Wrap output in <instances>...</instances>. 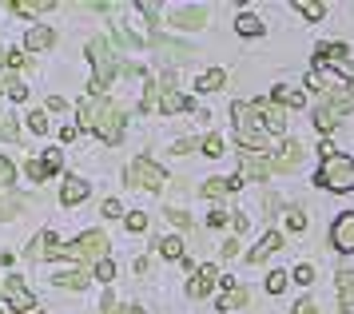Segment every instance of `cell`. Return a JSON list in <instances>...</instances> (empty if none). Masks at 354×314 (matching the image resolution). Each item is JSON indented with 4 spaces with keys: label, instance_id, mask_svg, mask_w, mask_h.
Returning a JSON list of instances; mask_svg holds the SVG:
<instances>
[{
    "label": "cell",
    "instance_id": "6da1fadb",
    "mask_svg": "<svg viewBox=\"0 0 354 314\" xmlns=\"http://www.w3.org/2000/svg\"><path fill=\"white\" fill-rule=\"evenodd\" d=\"M84 131H96L104 143H120L124 140V116L108 95H84L80 100V124Z\"/></svg>",
    "mask_w": 354,
    "mask_h": 314
},
{
    "label": "cell",
    "instance_id": "7a4b0ae2",
    "mask_svg": "<svg viewBox=\"0 0 354 314\" xmlns=\"http://www.w3.org/2000/svg\"><path fill=\"white\" fill-rule=\"evenodd\" d=\"M48 259H76V263H104L108 259V235H100V231H88V235H80L76 243H52L48 247Z\"/></svg>",
    "mask_w": 354,
    "mask_h": 314
},
{
    "label": "cell",
    "instance_id": "3957f363",
    "mask_svg": "<svg viewBox=\"0 0 354 314\" xmlns=\"http://www.w3.org/2000/svg\"><path fill=\"white\" fill-rule=\"evenodd\" d=\"M231 116H235V140H239L243 151H267V131L255 124V111L251 104H231Z\"/></svg>",
    "mask_w": 354,
    "mask_h": 314
},
{
    "label": "cell",
    "instance_id": "277c9868",
    "mask_svg": "<svg viewBox=\"0 0 354 314\" xmlns=\"http://www.w3.org/2000/svg\"><path fill=\"white\" fill-rule=\"evenodd\" d=\"M88 60H92V95H104V88L112 84L115 76V52L112 44L100 36V40H88Z\"/></svg>",
    "mask_w": 354,
    "mask_h": 314
},
{
    "label": "cell",
    "instance_id": "5b68a950",
    "mask_svg": "<svg viewBox=\"0 0 354 314\" xmlns=\"http://www.w3.org/2000/svg\"><path fill=\"white\" fill-rule=\"evenodd\" d=\"M315 183L326 187V191H354V159L351 156H338V151L330 159H322Z\"/></svg>",
    "mask_w": 354,
    "mask_h": 314
},
{
    "label": "cell",
    "instance_id": "8992f818",
    "mask_svg": "<svg viewBox=\"0 0 354 314\" xmlns=\"http://www.w3.org/2000/svg\"><path fill=\"white\" fill-rule=\"evenodd\" d=\"M128 179L136 183V187H144V191H163L167 187V172H163L156 159H147V156H140V159H131L128 163Z\"/></svg>",
    "mask_w": 354,
    "mask_h": 314
},
{
    "label": "cell",
    "instance_id": "52a82bcc",
    "mask_svg": "<svg viewBox=\"0 0 354 314\" xmlns=\"http://www.w3.org/2000/svg\"><path fill=\"white\" fill-rule=\"evenodd\" d=\"M330 247L342 255H354V211H342L330 227Z\"/></svg>",
    "mask_w": 354,
    "mask_h": 314
},
{
    "label": "cell",
    "instance_id": "ba28073f",
    "mask_svg": "<svg viewBox=\"0 0 354 314\" xmlns=\"http://www.w3.org/2000/svg\"><path fill=\"white\" fill-rule=\"evenodd\" d=\"M271 159L255 156V151H239V179H251V183H263L271 175Z\"/></svg>",
    "mask_w": 354,
    "mask_h": 314
},
{
    "label": "cell",
    "instance_id": "9c48e42d",
    "mask_svg": "<svg viewBox=\"0 0 354 314\" xmlns=\"http://www.w3.org/2000/svg\"><path fill=\"white\" fill-rule=\"evenodd\" d=\"M251 111H255V116H263V127H267V131H274V136H283V131H287V116H283V108H279V104H271V100H255V104H251Z\"/></svg>",
    "mask_w": 354,
    "mask_h": 314
},
{
    "label": "cell",
    "instance_id": "30bf717a",
    "mask_svg": "<svg viewBox=\"0 0 354 314\" xmlns=\"http://www.w3.org/2000/svg\"><path fill=\"white\" fill-rule=\"evenodd\" d=\"M4 295H8V306L12 311H20V314H28V311H36V299H32V290L20 283L17 275L12 279H4Z\"/></svg>",
    "mask_w": 354,
    "mask_h": 314
},
{
    "label": "cell",
    "instance_id": "8fae6325",
    "mask_svg": "<svg viewBox=\"0 0 354 314\" xmlns=\"http://www.w3.org/2000/svg\"><path fill=\"white\" fill-rule=\"evenodd\" d=\"M215 279H219V270L211 267V263H207V267H199V270L192 275V283H187V295H192V299H203V295L211 290V283H215Z\"/></svg>",
    "mask_w": 354,
    "mask_h": 314
},
{
    "label": "cell",
    "instance_id": "7c38bea8",
    "mask_svg": "<svg viewBox=\"0 0 354 314\" xmlns=\"http://www.w3.org/2000/svg\"><path fill=\"white\" fill-rule=\"evenodd\" d=\"M52 279H56L60 286H72V290H84V286L92 283V270H88V267H68V270H56Z\"/></svg>",
    "mask_w": 354,
    "mask_h": 314
},
{
    "label": "cell",
    "instance_id": "4fadbf2b",
    "mask_svg": "<svg viewBox=\"0 0 354 314\" xmlns=\"http://www.w3.org/2000/svg\"><path fill=\"white\" fill-rule=\"evenodd\" d=\"M156 111H163V116H176V111H195V100H187V95H179L176 88H171V92L160 95V108H156Z\"/></svg>",
    "mask_w": 354,
    "mask_h": 314
},
{
    "label": "cell",
    "instance_id": "5bb4252c",
    "mask_svg": "<svg viewBox=\"0 0 354 314\" xmlns=\"http://www.w3.org/2000/svg\"><path fill=\"white\" fill-rule=\"evenodd\" d=\"M88 195H92V187H88L84 179H68L64 187H60V203H64V207H76V203H84Z\"/></svg>",
    "mask_w": 354,
    "mask_h": 314
},
{
    "label": "cell",
    "instance_id": "9a60e30c",
    "mask_svg": "<svg viewBox=\"0 0 354 314\" xmlns=\"http://www.w3.org/2000/svg\"><path fill=\"white\" fill-rule=\"evenodd\" d=\"M171 24H176V28H183V32L203 28V24H207V12H203V8H179V12L171 16Z\"/></svg>",
    "mask_w": 354,
    "mask_h": 314
},
{
    "label": "cell",
    "instance_id": "2e32d148",
    "mask_svg": "<svg viewBox=\"0 0 354 314\" xmlns=\"http://www.w3.org/2000/svg\"><path fill=\"white\" fill-rule=\"evenodd\" d=\"M299 163H303V147H299V143L290 140L287 147H283V151H279V159H274L271 167H274V172H295V167H299Z\"/></svg>",
    "mask_w": 354,
    "mask_h": 314
},
{
    "label": "cell",
    "instance_id": "e0dca14e",
    "mask_svg": "<svg viewBox=\"0 0 354 314\" xmlns=\"http://www.w3.org/2000/svg\"><path fill=\"white\" fill-rule=\"evenodd\" d=\"M239 187H243V179H239V175H231V179L215 175V179H207V183H203V195L219 199V195H227V191H239Z\"/></svg>",
    "mask_w": 354,
    "mask_h": 314
},
{
    "label": "cell",
    "instance_id": "ac0fdd59",
    "mask_svg": "<svg viewBox=\"0 0 354 314\" xmlns=\"http://www.w3.org/2000/svg\"><path fill=\"white\" fill-rule=\"evenodd\" d=\"M20 211H24V199L12 187H0V219H17Z\"/></svg>",
    "mask_w": 354,
    "mask_h": 314
},
{
    "label": "cell",
    "instance_id": "d6986e66",
    "mask_svg": "<svg viewBox=\"0 0 354 314\" xmlns=\"http://www.w3.org/2000/svg\"><path fill=\"white\" fill-rule=\"evenodd\" d=\"M151 40H156V44L163 48V52H171V60H192L195 52L187 44H176V40H167V36H163L160 28H151Z\"/></svg>",
    "mask_w": 354,
    "mask_h": 314
},
{
    "label": "cell",
    "instance_id": "ffe728a7",
    "mask_svg": "<svg viewBox=\"0 0 354 314\" xmlns=\"http://www.w3.org/2000/svg\"><path fill=\"white\" fill-rule=\"evenodd\" d=\"M322 108L335 111V116H346V111H354V92H330L322 100Z\"/></svg>",
    "mask_w": 354,
    "mask_h": 314
},
{
    "label": "cell",
    "instance_id": "44dd1931",
    "mask_svg": "<svg viewBox=\"0 0 354 314\" xmlns=\"http://www.w3.org/2000/svg\"><path fill=\"white\" fill-rule=\"evenodd\" d=\"M52 243H56V235H52V231H40V235L32 239V243H28V259H32V263H40V259H48V247Z\"/></svg>",
    "mask_w": 354,
    "mask_h": 314
},
{
    "label": "cell",
    "instance_id": "7402d4cb",
    "mask_svg": "<svg viewBox=\"0 0 354 314\" xmlns=\"http://www.w3.org/2000/svg\"><path fill=\"white\" fill-rule=\"evenodd\" d=\"M223 84H227V72H223V68H207L203 76L195 80V88H199V92H219Z\"/></svg>",
    "mask_w": 354,
    "mask_h": 314
},
{
    "label": "cell",
    "instance_id": "603a6c76",
    "mask_svg": "<svg viewBox=\"0 0 354 314\" xmlns=\"http://www.w3.org/2000/svg\"><path fill=\"white\" fill-rule=\"evenodd\" d=\"M151 247H156L163 259H183V239L179 235H163V239H156Z\"/></svg>",
    "mask_w": 354,
    "mask_h": 314
},
{
    "label": "cell",
    "instance_id": "cb8c5ba5",
    "mask_svg": "<svg viewBox=\"0 0 354 314\" xmlns=\"http://www.w3.org/2000/svg\"><path fill=\"white\" fill-rule=\"evenodd\" d=\"M338 306H342V311H351L354 306V275L351 270L338 275Z\"/></svg>",
    "mask_w": 354,
    "mask_h": 314
},
{
    "label": "cell",
    "instance_id": "d4e9b609",
    "mask_svg": "<svg viewBox=\"0 0 354 314\" xmlns=\"http://www.w3.org/2000/svg\"><path fill=\"white\" fill-rule=\"evenodd\" d=\"M52 40H56L52 28H32L24 36V48H28V52H44V48H52Z\"/></svg>",
    "mask_w": 354,
    "mask_h": 314
},
{
    "label": "cell",
    "instance_id": "484cf974",
    "mask_svg": "<svg viewBox=\"0 0 354 314\" xmlns=\"http://www.w3.org/2000/svg\"><path fill=\"white\" fill-rule=\"evenodd\" d=\"M48 8H56L52 0H12V12L20 16H36V12H48Z\"/></svg>",
    "mask_w": 354,
    "mask_h": 314
},
{
    "label": "cell",
    "instance_id": "4316f807",
    "mask_svg": "<svg viewBox=\"0 0 354 314\" xmlns=\"http://www.w3.org/2000/svg\"><path fill=\"white\" fill-rule=\"evenodd\" d=\"M342 56H346V44H319L315 64H342Z\"/></svg>",
    "mask_w": 354,
    "mask_h": 314
},
{
    "label": "cell",
    "instance_id": "83f0119b",
    "mask_svg": "<svg viewBox=\"0 0 354 314\" xmlns=\"http://www.w3.org/2000/svg\"><path fill=\"white\" fill-rule=\"evenodd\" d=\"M279 108H303V92H295V88H274V100Z\"/></svg>",
    "mask_w": 354,
    "mask_h": 314
},
{
    "label": "cell",
    "instance_id": "f1b7e54d",
    "mask_svg": "<svg viewBox=\"0 0 354 314\" xmlns=\"http://www.w3.org/2000/svg\"><path fill=\"white\" fill-rule=\"evenodd\" d=\"M315 127H319V136H330V131L338 127V116H335V111H326L319 104V108H315Z\"/></svg>",
    "mask_w": 354,
    "mask_h": 314
},
{
    "label": "cell",
    "instance_id": "f546056e",
    "mask_svg": "<svg viewBox=\"0 0 354 314\" xmlns=\"http://www.w3.org/2000/svg\"><path fill=\"white\" fill-rule=\"evenodd\" d=\"M0 92H8V100H17V104L28 100V88H24L20 80H12V76H0Z\"/></svg>",
    "mask_w": 354,
    "mask_h": 314
},
{
    "label": "cell",
    "instance_id": "4dcf8cb0",
    "mask_svg": "<svg viewBox=\"0 0 354 314\" xmlns=\"http://www.w3.org/2000/svg\"><path fill=\"white\" fill-rule=\"evenodd\" d=\"M235 28H239V36H259V32H263V24H259V16L243 12L239 20H235Z\"/></svg>",
    "mask_w": 354,
    "mask_h": 314
},
{
    "label": "cell",
    "instance_id": "1f68e13d",
    "mask_svg": "<svg viewBox=\"0 0 354 314\" xmlns=\"http://www.w3.org/2000/svg\"><path fill=\"white\" fill-rule=\"evenodd\" d=\"M295 12L306 16V20H322V12H326V8H322V4H315V0H295Z\"/></svg>",
    "mask_w": 354,
    "mask_h": 314
},
{
    "label": "cell",
    "instance_id": "d6a6232c",
    "mask_svg": "<svg viewBox=\"0 0 354 314\" xmlns=\"http://www.w3.org/2000/svg\"><path fill=\"white\" fill-rule=\"evenodd\" d=\"M243 302H247V290L243 286H231L223 299H219V311H231V306H243Z\"/></svg>",
    "mask_w": 354,
    "mask_h": 314
},
{
    "label": "cell",
    "instance_id": "836d02e7",
    "mask_svg": "<svg viewBox=\"0 0 354 314\" xmlns=\"http://www.w3.org/2000/svg\"><path fill=\"white\" fill-rule=\"evenodd\" d=\"M0 68H32L24 52H0Z\"/></svg>",
    "mask_w": 354,
    "mask_h": 314
},
{
    "label": "cell",
    "instance_id": "e575fe53",
    "mask_svg": "<svg viewBox=\"0 0 354 314\" xmlns=\"http://www.w3.org/2000/svg\"><path fill=\"white\" fill-rule=\"evenodd\" d=\"M115 40L124 48H144V36H136V32H128L124 24H115Z\"/></svg>",
    "mask_w": 354,
    "mask_h": 314
},
{
    "label": "cell",
    "instance_id": "d590c367",
    "mask_svg": "<svg viewBox=\"0 0 354 314\" xmlns=\"http://www.w3.org/2000/svg\"><path fill=\"white\" fill-rule=\"evenodd\" d=\"M24 172H28V179H32V183H44V179H48V167H44V159H28V167H24Z\"/></svg>",
    "mask_w": 354,
    "mask_h": 314
},
{
    "label": "cell",
    "instance_id": "8d00e7d4",
    "mask_svg": "<svg viewBox=\"0 0 354 314\" xmlns=\"http://www.w3.org/2000/svg\"><path fill=\"white\" fill-rule=\"evenodd\" d=\"M92 279H100V283H112V279H115L112 259H104V263H96V267H92Z\"/></svg>",
    "mask_w": 354,
    "mask_h": 314
},
{
    "label": "cell",
    "instance_id": "74e56055",
    "mask_svg": "<svg viewBox=\"0 0 354 314\" xmlns=\"http://www.w3.org/2000/svg\"><path fill=\"white\" fill-rule=\"evenodd\" d=\"M124 227H128L131 235H140V231H147V215H140V211H131V215H124Z\"/></svg>",
    "mask_w": 354,
    "mask_h": 314
},
{
    "label": "cell",
    "instance_id": "f35d334b",
    "mask_svg": "<svg viewBox=\"0 0 354 314\" xmlns=\"http://www.w3.org/2000/svg\"><path fill=\"white\" fill-rule=\"evenodd\" d=\"M167 219L176 223L179 231H195V227H192V215H187V211H179V207H171V211H167Z\"/></svg>",
    "mask_w": 354,
    "mask_h": 314
},
{
    "label": "cell",
    "instance_id": "ab89813d",
    "mask_svg": "<svg viewBox=\"0 0 354 314\" xmlns=\"http://www.w3.org/2000/svg\"><path fill=\"white\" fill-rule=\"evenodd\" d=\"M267 290H271V295H283V290H287V275H283V270H271V275H267Z\"/></svg>",
    "mask_w": 354,
    "mask_h": 314
},
{
    "label": "cell",
    "instance_id": "60d3db41",
    "mask_svg": "<svg viewBox=\"0 0 354 314\" xmlns=\"http://www.w3.org/2000/svg\"><path fill=\"white\" fill-rule=\"evenodd\" d=\"M199 147H203V156H211V159L223 156V140H219V136H207V140L199 143Z\"/></svg>",
    "mask_w": 354,
    "mask_h": 314
},
{
    "label": "cell",
    "instance_id": "b9f144b4",
    "mask_svg": "<svg viewBox=\"0 0 354 314\" xmlns=\"http://www.w3.org/2000/svg\"><path fill=\"white\" fill-rule=\"evenodd\" d=\"M17 136H20L17 120L12 116H0V140H17Z\"/></svg>",
    "mask_w": 354,
    "mask_h": 314
},
{
    "label": "cell",
    "instance_id": "7bdbcfd3",
    "mask_svg": "<svg viewBox=\"0 0 354 314\" xmlns=\"http://www.w3.org/2000/svg\"><path fill=\"white\" fill-rule=\"evenodd\" d=\"M12 179H17V167H12V159H0V187H12Z\"/></svg>",
    "mask_w": 354,
    "mask_h": 314
},
{
    "label": "cell",
    "instance_id": "ee69618b",
    "mask_svg": "<svg viewBox=\"0 0 354 314\" xmlns=\"http://www.w3.org/2000/svg\"><path fill=\"white\" fill-rule=\"evenodd\" d=\"M287 227L295 231V235H299V231H306V215H303V211H287Z\"/></svg>",
    "mask_w": 354,
    "mask_h": 314
},
{
    "label": "cell",
    "instance_id": "f6af8a7d",
    "mask_svg": "<svg viewBox=\"0 0 354 314\" xmlns=\"http://www.w3.org/2000/svg\"><path fill=\"white\" fill-rule=\"evenodd\" d=\"M28 127H32L36 136H44V131H48V120H44V111H32V116H28Z\"/></svg>",
    "mask_w": 354,
    "mask_h": 314
},
{
    "label": "cell",
    "instance_id": "bcb514c9",
    "mask_svg": "<svg viewBox=\"0 0 354 314\" xmlns=\"http://www.w3.org/2000/svg\"><path fill=\"white\" fill-rule=\"evenodd\" d=\"M44 167H48V175L60 172V167H64V156H60V151H48V156H44Z\"/></svg>",
    "mask_w": 354,
    "mask_h": 314
},
{
    "label": "cell",
    "instance_id": "7dc6e473",
    "mask_svg": "<svg viewBox=\"0 0 354 314\" xmlns=\"http://www.w3.org/2000/svg\"><path fill=\"white\" fill-rule=\"evenodd\" d=\"M136 8H140V12H144L147 20H151V24H156V20H160V8H156V4H151V0H140V4H136Z\"/></svg>",
    "mask_w": 354,
    "mask_h": 314
},
{
    "label": "cell",
    "instance_id": "c3c4849f",
    "mask_svg": "<svg viewBox=\"0 0 354 314\" xmlns=\"http://www.w3.org/2000/svg\"><path fill=\"white\" fill-rule=\"evenodd\" d=\"M295 283H299V286H310V283H315V270H310V267H299V270H295Z\"/></svg>",
    "mask_w": 354,
    "mask_h": 314
},
{
    "label": "cell",
    "instance_id": "681fc988",
    "mask_svg": "<svg viewBox=\"0 0 354 314\" xmlns=\"http://www.w3.org/2000/svg\"><path fill=\"white\" fill-rule=\"evenodd\" d=\"M104 215H108V219H124V207L115 203V199H108V203H104Z\"/></svg>",
    "mask_w": 354,
    "mask_h": 314
},
{
    "label": "cell",
    "instance_id": "f907efd6",
    "mask_svg": "<svg viewBox=\"0 0 354 314\" xmlns=\"http://www.w3.org/2000/svg\"><path fill=\"white\" fill-rule=\"evenodd\" d=\"M263 259H267V247H263V243H259V247H251V251H247V263H263Z\"/></svg>",
    "mask_w": 354,
    "mask_h": 314
},
{
    "label": "cell",
    "instance_id": "816d5d0a",
    "mask_svg": "<svg viewBox=\"0 0 354 314\" xmlns=\"http://www.w3.org/2000/svg\"><path fill=\"white\" fill-rule=\"evenodd\" d=\"M207 223H211V227H227V211H223V207H215V211L207 215Z\"/></svg>",
    "mask_w": 354,
    "mask_h": 314
},
{
    "label": "cell",
    "instance_id": "f5cc1de1",
    "mask_svg": "<svg viewBox=\"0 0 354 314\" xmlns=\"http://www.w3.org/2000/svg\"><path fill=\"white\" fill-rule=\"evenodd\" d=\"M295 314H319V306H315L310 299H299L295 302Z\"/></svg>",
    "mask_w": 354,
    "mask_h": 314
},
{
    "label": "cell",
    "instance_id": "db71d44e",
    "mask_svg": "<svg viewBox=\"0 0 354 314\" xmlns=\"http://www.w3.org/2000/svg\"><path fill=\"white\" fill-rule=\"evenodd\" d=\"M76 136H80V127H76V124H64V127H60V140H64V143H72Z\"/></svg>",
    "mask_w": 354,
    "mask_h": 314
},
{
    "label": "cell",
    "instance_id": "11a10c76",
    "mask_svg": "<svg viewBox=\"0 0 354 314\" xmlns=\"http://www.w3.org/2000/svg\"><path fill=\"white\" fill-rule=\"evenodd\" d=\"M263 247H267V255L279 251V247H283V235H263Z\"/></svg>",
    "mask_w": 354,
    "mask_h": 314
},
{
    "label": "cell",
    "instance_id": "9f6ffc18",
    "mask_svg": "<svg viewBox=\"0 0 354 314\" xmlns=\"http://www.w3.org/2000/svg\"><path fill=\"white\" fill-rule=\"evenodd\" d=\"M195 147H199L195 140H179L176 143V156H187V151H195Z\"/></svg>",
    "mask_w": 354,
    "mask_h": 314
},
{
    "label": "cell",
    "instance_id": "6f0895ef",
    "mask_svg": "<svg viewBox=\"0 0 354 314\" xmlns=\"http://www.w3.org/2000/svg\"><path fill=\"white\" fill-rule=\"evenodd\" d=\"M223 255H227V259H231V255H239V243H235V239H227V243H223Z\"/></svg>",
    "mask_w": 354,
    "mask_h": 314
},
{
    "label": "cell",
    "instance_id": "680465c9",
    "mask_svg": "<svg viewBox=\"0 0 354 314\" xmlns=\"http://www.w3.org/2000/svg\"><path fill=\"white\" fill-rule=\"evenodd\" d=\"M48 111H64V100L60 95H48Z\"/></svg>",
    "mask_w": 354,
    "mask_h": 314
},
{
    "label": "cell",
    "instance_id": "91938a15",
    "mask_svg": "<svg viewBox=\"0 0 354 314\" xmlns=\"http://www.w3.org/2000/svg\"><path fill=\"white\" fill-rule=\"evenodd\" d=\"M115 314H144L140 306H115Z\"/></svg>",
    "mask_w": 354,
    "mask_h": 314
},
{
    "label": "cell",
    "instance_id": "94428289",
    "mask_svg": "<svg viewBox=\"0 0 354 314\" xmlns=\"http://www.w3.org/2000/svg\"><path fill=\"white\" fill-rule=\"evenodd\" d=\"M346 84H354V72H346Z\"/></svg>",
    "mask_w": 354,
    "mask_h": 314
},
{
    "label": "cell",
    "instance_id": "6125c7cd",
    "mask_svg": "<svg viewBox=\"0 0 354 314\" xmlns=\"http://www.w3.org/2000/svg\"><path fill=\"white\" fill-rule=\"evenodd\" d=\"M0 314H4V306H0Z\"/></svg>",
    "mask_w": 354,
    "mask_h": 314
}]
</instances>
